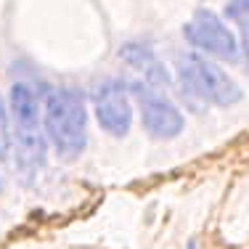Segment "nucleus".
<instances>
[{
  "label": "nucleus",
  "instance_id": "obj_3",
  "mask_svg": "<svg viewBox=\"0 0 249 249\" xmlns=\"http://www.w3.org/2000/svg\"><path fill=\"white\" fill-rule=\"evenodd\" d=\"M178 74H180L186 90L207 104L233 106L241 101V88L231 80V74L201 53H183L180 64H178Z\"/></svg>",
  "mask_w": 249,
  "mask_h": 249
},
{
  "label": "nucleus",
  "instance_id": "obj_2",
  "mask_svg": "<svg viewBox=\"0 0 249 249\" xmlns=\"http://www.w3.org/2000/svg\"><path fill=\"white\" fill-rule=\"evenodd\" d=\"M8 106L16 130V149H19V167H40L45 162V133L40 127V104L32 88L24 82H14L8 93Z\"/></svg>",
  "mask_w": 249,
  "mask_h": 249
},
{
  "label": "nucleus",
  "instance_id": "obj_10",
  "mask_svg": "<svg viewBox=\"0 0 249 249\" xmlns=\"http://www.w3.org/2000/svg\"><path fill=\"white\" fill-rule=\"evenodd\" d=\"M188 249H199V244L196 241H188Z\"/></svg>",
  "mask_w": 249,
  "mask_h": 249
},
{
  "label": "nucleus",
  "instance_id": "obj_11",
  "mask_svg": "<svg viewBox=\"0 0 249 249\" xmlns=\"http://www.w3.org/2000/svg\"><path fill=\"white\" fill-rule=\"evenodd\" d=\"M0 186H3V180H0Z\"/></svg>",
  "mask_w": 249,
  "mask_h": 249
},
{
  "label": "nucleus",
  "instance_id": "obj_5",
  "mask_svg": "<svg viewBox=\"0 0 249 249\" xmlns=\"http://www.w3.org/2000/svg\"><path fill=\"white\" fill-rule=\"evenodd\" d=\"M93 106H96V117L98 124L114 138L130 133V124H133V109H130V98L124 90L122 82L109 80L101 82L93 93Z\"/></svg>",
  "mask_w": 249,
  "mask_h": 249
},
{
  "label": "nucleus",
  "instance_id": "obj_6",
  "mask_svg": "<svg viewBox=\"0 0 249 249\" xmlns=\"http://www.w3.org/2000/svg\"><path fill=\"white\" fill-rule=\"evenodd\" d=\"M141 117H143L146 133L154 135V138H162V141L180 135L183 127H186V120H183L180 109L173 101H167L162 96H146L143 104H141Z\"/></svg>",
  "mask_w": 249,
  "mask_h": 249
},
{
  "label": "nucleus",
  "instance_id": "obj_8",
  "mask_svg": "<svg viewBox=\"0 0 249 249\" xmlns=\"http://www.w3.org/2000/svg\"><path fill=\"white\" fill-rule=\"evenodd\" d=\"M228 16L239 27V43H241V56L249 64V0H231L228 3Z\"/></svg>",
  "mask_w": 249,
  "mask_h": 249
},
{
  "label": "nucleus",
  "instance_id": "obj_7",
  "mask_svg": "<svg viewBox=\"0 0 249 249\" xmlns=\"http://www.w3.org/2000/svg\"><path fill=\"white\" fill-rule=\"evenodd\" d=\"M120 56L130 64L133 69H138L141 74L146 77V82L151 85H167V72H164L162 61H159L154 53L141 43H127L124 48L120 51Z\"/></svg>",
  "mask_w": 249,
  "mask_h": 249
},
{
  "label": "nucleus",
  "instance_id": "obj_4",
  "mask_svg": "<svg viewBox=\"0 0 249 249\" xmlns=\"http://www.w3.org/2000/svg\"><path fill=\"white\" fill-rule=\"evenodd\" d=\"M186 40L196 51L207 53L212 58L220 61H236L241 56V43L236 40V35L228 29V24L210 8H199L191 16L186 27H183Z\"/></svg>",
  "mask_w": 249,
  "mask_h": 249
},
{
  "label": "nucleus",
  "instance_id": "obj_9",
  "mask_svg": "<svg viewBox=\"0 0 249 249\" xmlns=\"http://www.w3.org/2000/svg\"><path fill=\"white\" fill-rule=\"evenodd\" d=\"M8 154H11V127L3 106V96H0V159H8Z\"/></svg>",
  "mask_w": 249,
  "mask_h": 249
},
{
  "label": "nucleus",
  "instance_id": "obj_1",
  "mask_svg": "<svg viewBox=\"0 0 249 249\" xmlns=\"http://www.w3.org/2000/svg\"><path fill=\"white\" fill-rule=\"evenodd\" d=\"M45 135L61 159H74L88 143V114L82 96L69 88L51 90L45 98Z\"/></svg>",
  "mask_w": 249,
  "mask_h": 249
}]
</instances>
